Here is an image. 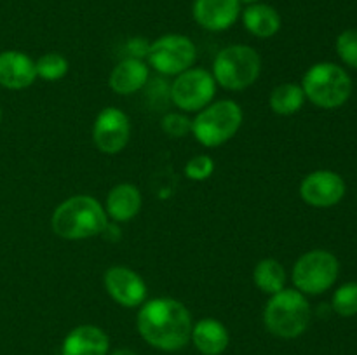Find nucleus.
Wrapping results in <instances>:
<instances>
[{"mask_svg":"<svg viewBox=\"0 0 357 355\" xmlns=\"http://www.w3.org/2000/svg\"><path fill=\"white\" fill-rule=\"evenodd\" d=\"M337 47L338 56L342 61L351 68L357 70V30H345L337 37Z\"/></svg>","mask_w":357,"mask_h":355,"instance_id":"obj_26","label":"nucleus"},{"mask_svg":"<svg viewBox=\"0 0 357 355\" xmlns=\"http://www.w3.org/2000/svg\"><path fill=\"white\" fill-rule=\"evenodd\" d=\"M35 80V59H31L26 52L16 49L0 52V86L9 90H23Z\"/></svg>","mask_w":357,"mask_h":355,"instance_id":"obj_14","label":"nucleus"},{"mask_svg":"<svg viewBox=\"0 0 357 355\" xmlns=\"http://www.w3.org/2000/svg\"><path fill=\"white\" fill-rule=\"evenodd\" d=\"M197 59V47L181 33L160 35L153 42H150L146 63L150 68L164 77H176L185 70L192 68Z\"/></svg>","mask_w":357,"mask_h":355,"instance_id":"obj_8","label":"nucleus"},{"mask_svg":"<svg viewBox=\"0 0 357 355\" xmlns=\"http://www.w3.org/2000/svg\"><path fill=\"white\" fill-rule=\"evenodd\" d=\"M35 70H37L38 79L45 82H58L68 73L70 63L66 56L61 52H45L40 58L35 59Z\"/></svg>","mask_w":357,"mask_h":355,"instance_id":"obj_22","label":"nucleus"},{"mask_svg":"<svg viewBox=\"0 0 357 355\" xmlns=\"http://www.w3.org/2000/svg\"><path fill=\"white\" fill-rule=\"evenodd\" d=\"M253 282L258 291L272 296L282 291L288 284V271L275 258H264L253 268Z\"/></svg>","mask_w":357,"mask_h":355,"instance_id":"obj_20","label":"nucleus"},{"mask_svg":"<svg viewBox=\"0 0 357 355\" xmlns=\"http://www.w3.org/2000/svg\"><path fill=\"white\" fill-rule=\"evenodd\" d=\"M211 73L225 90H244L261 75V56L251 45H227L213 59Z\"/></svg>","mask_w":357,"mask_h":355,"instance_id":"obj_6","label":"nucleus"},{"mask_svg":"<svg viewBox=\"0 0 357 355\" xmlns=\"http://www.w3.org/2000/svg\"><path fill=\"white\" fill-rule=\"evenodd\" d=\"M160 129L169 138H187L192 134V118L185 111H167L160 120Z\"/></svg>","mask_w":357,"mask_h":355,"instance_id":"obj_25","label":"nucleus"},{"mask_svg":"<svg viewBox=\"0 0 357 355\" xmlns=\"http://www.w3.org/2000/svg\"><path fill=\"white\" fill-rule=\"evenodd\" d=\"M149 49H150V42L146 40L145 37H132L124 44L126 58H135V59H143V61H146Z\"/></svg>","mask_w":357,"mask_h":355,"instance_id":"obj_28","label":"nucleus"},{"mask_svg":"<svg viewBox=\"0 0 357 355\" xmlns=\"http://www.w3.org/2000/svg\"><path fill=\"white\" fill-rule=\"evenodd\" d=\"M340 263L337 256L326 249H312L303 253L295 261L291 270V281L295 289L303 294L317 296L331 289L337 282Z\"/></svg>","mask_w":357,"mask_h":355,"instance_id":"obj_7","label":"nucleus"},{"mask_svg":"<svg viewBox=\"0 0 357 355\" xmlns=\"http://www.w3.org/2000/svg\"><path fill=\"white\" fill-rule=\"evenodd\" d=\"M110 338L101 327L82 324L70 331L61 345V355H108Z\"/></svg>","mask_w":357,"mask_h":355,"instance_id":"obj_15","label":"nucleus"},{"mask_svg":"<svg viewBox=\"0 0 357 355\" xmlns=\"http://www.w3.org/2000/svg\"><path fill=\"white\" fill-rule=\"evenodd\" d=\"M190 341L199 354L222 355L230 345V333L225 324L220 322L218 319L204 317V319L194 322Z\"/></svg>","mask_w":357,"mask_h":355,"instance_id":"obj_18","label":"nucleus"},{"mask_svg":"<svg viewBox=\"0 0 357 355\" xmlns=\"http://www.w3.org/2000/svg\"><path fill=\"white\" fill-rule=\"evenodd\" d=\"M145 87L150 103L157 104V106H160L162 103H171V84H167L164 79H150Z\"/></svg>","mask_w":357,"mask_h":355,"instance_id":"obj_27","label":"nucleus"},{"mask_svg":"<svg viewBox=\"0 0 357 355\" xmlns=\"http://www.w3.org/2000/svg\"><path fill=\"white\" fill-rule=\"evenodd\" d=\"M331 306L340 317L357 315V282L342 284L331 298Z\"/></svg>","mask_w":357,"mask_h":355,"instance_id":"obj_23","label":"nucleus"},{"mask_svg":"<svg viewBox=\"0 0 357 355\" xmlns=\"http://www.w3.org/2000/svg\"><path fill=\"white\" fill-rule=\"evenodd\" d=\"M241 2V6H251V3H258V2H261V0H239Z\"/></svg>","mask_w":357,"mask_h":355,"instance_id":"obj_30","label":"nucleus"},{"mask_svg":"<svg viewBox=\"0 0 357 355\" xmlns=\"http://www.w3.org/2000/svg\"><path fill=\"white\" fill-rule=\"evenodd\" d=\"M215 169L216 166L213 157L208 155V153H199V155H194L192 159L187 160L183 167V174L187 180L201 183V181L209 180L215 174Z\"/></svg>","mask_w":357,"mask_h":355,"instance_id":"obj_24","label":"nucleus"},{"mask_svg":"<svg viewBox=\"0 0 357 355\" xmlns=\"http://www.w3.org/2000/svg\"><path fill=\"white\" fill-rule=\"evenodd\" d=\"M150 80V66L143 59L124 58L114 66L108 79V86L115 94L131 96L138 90L145 89Z\"/></svg>","mask_w":357,"mask_h":355,"instance_id":"obj_16","label":"nucleus"},{"mask_svg":"<svg viewBox=\"0 0 357 355\" xmlns=\"http://www.w3.org/2000/svg\"><path fill=\"white\" fill-rule=\"evenodd\" d=\"M243 120L244 111L237 101H211L192 118V136L204 148H216L239 132Z\"/></svg>","mask_w":357,"mask_h":355,"instance_id":"obj_4","label":"nucleus"},{"mask_svg":"<svg viewBox=\"0 0 357 355\" xmlns=\"http://www.w3.org/2000/svg\"><path fill=\"white\" fill-rule=\"evenodd\" d=\"M143 205L142 191L132 183H119L105 198V211L114 223H128L139 214Z\"/></svg>","mask_w":357,"mask_h":355,"instance_id":"obj_17","label":"nucleus"},{"mask_svg":"<svg viewBox=\"0 0 357 355\" xmlns=\"http://www.w3.org/2000/svg\"><path fill=\"white\" fill-rule=\"evenodd\" d=\"M110 355H138L135 350H131V348H117V350L112 352Z\"/></svg>","mask_w":357,"mask_h":355,"instance_id":"obj_29","label":"nucleus"},{"mask_svg":"<svg viewBox=\"0 0 357 355\" xmlns=\"http://www.w3.org/2000/svg\"><path fill=\"white\" fill-rule=\"evenodd\" d=\"M309 299L298 289L284 287L268 298L264 310V324L268 333L281 340L302 336L310 324Z\"/></svg>","mask_w":357,"mask_h":355,"instance_id":"obj_3","label":"nucleus"},{"mask_svg":"<svg viewBox=\"0 0 357 355\" xmlns=\"http://www.w3.org/2000/svg\"><path fill=\"white\" fill-rule=\"evenodd\" d=\"M108 216L103 204L93 195H72L56 205L51 216V228L59 239L86 240L103 233Z\"/></svg>","mask_w":357,"mask_h":355,"instance_id":"obj_2","label":"nucleus"},{"mask_svg":"<svg viewBox=\"0 0 357 355\" xmlns=\"http://www.w3.org/2000/svg\"><path fill=\"white\" fill-rule=\"evenodd\" d=\"M239 0H194L192 16L208 31H225L241 17Z\"/></svg>","mask_w":357,"mask_h":355,"instance_id":"obj_13","label":"nucleus"},{"mask_svg":"<svg viewBox=\"0 0 357 355\" xmlns=\"http://www.w3.org/2000/svg\"><path fill=\"white\" fill-rule=\"evenodd\" d=\"M103 285L108 296L124 308H139L149 296V287L142 275L122 265H115L105 271Z\"/></svg>","mask_w":357,"mask_h":355,"instance_id":"obj_11","label":"nucleus"},{"mask_svg":"<svg viewBox=\"0 0 357 355\" xmlns=\"http://www.w3.org/2000/svg\"><path fill=\"white\" fill-rule=\"evenodd\" d=\"M305 101L307 97L300 84L284 82L272 89L271 96H268V106L275 115L289 117V115L298 113Z\"/></svg>","mask_w":357,"mask_h":355,"instance_id":"obj_21","label":"nucleus"},{"mask_svg":"<svg viewBox=\"0 0 357 355\" xmlns=\"http://www.w3.org/2000/svg\"><path fill=\"white\" fill-rule=\"evenodd\" d=\"M216 89L218 86L211 72L192 66L171 82V104L185 113H197L215 100Z\"/></svg>","mask_w":357,"mask_h":355,"instance_id":"obj_9","label":"nucleus"},{"mask_svg":"<svg viewBox=\"0 0 357 355\" xmlns=\"http://www.w3.org/2000/svg\"><path fill=\"white\" fill-rule=\"evenodd\" d=\"M244 28L257 38H272L281 30V14L264 2L251 3L241 10Z\"/></svg>","mask_w":357,"mask_h":355,"instance_id":"obj_19","label":"nucleus"},{"mask_svg":"<svg viewBox=\"0 0 357 355\" xmlns=\"http://www.w3.org/2000/svg\"><path fill=\"white\" fill-rule=\"evenodd\" d=\"M0 122H2V110H0Z\"/></svg>","mask_w":357,"mask_h":355,"instance_id":"obj_31","label":"nucleus"},{"mask_svg":"<svg viewBox=\"0 0 357 355\" xmlns=\"http://www.w3.org/2000/svg\"><path fill=\"white\" fill-rule=\"evenodd\" d=\"M302 89L307 100L324 110H335L349 101L352 80L337 63L321 61L310 66L302 79Z\"/></svg>","mask_w":357,"mask_h":355,"instance_id":"obj_5","label":"nucleus"},{"mask_svg":"<svg viewBox=\"0 0 357 355\" xmlns=\"http://www.w3.org/2000/svg\"><path fill=\"white\" fill-rule=\"evenodd\" d=\"M131 139V120L117 106H107L96 115L93 124V143L101 153L117 155Z\"/></svg>","mask_w":357,"mask_h":355,"instance_id":"obj_10","label":"nucleus"},{"mask_svg":"<svg viewBox=\"0 0 357 355\" xmlns=\"http://www.w3.org/2000/svg\"><path fill=\"white\" fill-rule=\"evenodd\" d=\"M192 313L180 299L169 296L146 299L138 310L136 329L145 343L162 352H176L190 343Z\"/></svg>","mask_w":357,"mask_h":355,"instance_id":"obj_1","label":"nucleus"},{"mask_svg":"<svg viewBox=\"0 0 357 355\" xmlns=\"http://www.w3.org/2000/svg\"><path fill=\"white\" fill-rule=\"evenodd\" d=\"M345 181L335 171L319 169L309 173L300 183V197L312 207L326 209L337 205L345 197Z\"/></svg>","mask_w":357,"mask_h":355,"instance_id":"obj_12","label":"nucleus"}]
</instances>
